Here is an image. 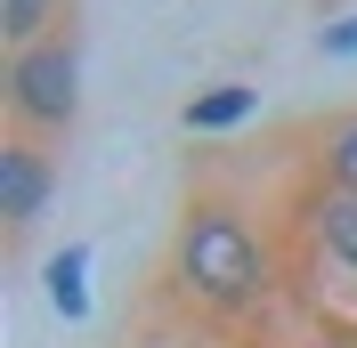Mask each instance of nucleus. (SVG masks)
<instances>
[{
    "label": "nucleus",
    "instance_id": "obj_4",
    "mask_svg": "<svg viewBox=\"0 0 357 348\" xmlns=\"http://www.w3.org/2000/svg\"><path fill=\"white\" fill-rule=\"evenodd\" d=\"M301 243H309L317 276H333V283L357 292V195L309 187V203H301Z\"/></svg>",
    "mask_w": 357,
    "mask_h": 348
},
{
    "label": "nucleus",
    "instance_id": "obj_5",
    "mask_svg": "<svg viewBox=\"0 0 357 348\" xmlns=\"http://www.w3.org/2000/svg\"><path fill=\"white\" fill-rule=\"evenodd\" d=\"M252 113H260V89H252V81H211V89H195V97L178 106V130L220 138V130H244Z\"/></svg>",
    "mask_w": 357,
    "mask_h": 348
},
{
    "label": "nucleus",
    "instance_id": "obj_9",
    "mask_svg": "<svg viewBox=\"0 0 357 348\" xmlns=\"http://www.w3.org/2000/svg\"><path fill=\"white\" fill-rule=\"evenodd\" d=\"M317 57H333V65H357V8L333 24H317Z\"/></svg>",
    "mask_w": 357,
    "mask_h": 348
},
{
    "label": "nucleus",
    "instance_id": "obj_2",
    "mask_svg": "<svg viewBox=\"0 0 357 348\" xmlns=\"http://www.w3.org/2000/svg\"><path fill=\"white\" fill-rule=\"evenodd\" d=\"M0 113H8V138H73L82 122V33H57L41 49H8L0 57Z\"/></svg>",
    "mask_w": 357,
    "mask_h": 348
},
{
    "label": "nucleus",
    "instance_id": "obj_3",
    "mask_svg": "<svg viewBox=\"0 0 357 348\" xmlns=\"http://www.w3.org/2000/svg\"><path fill=\"white\" fill-rule=\"evenodd\" d=\"M49 195H57V154L41 138H0V243L24 251L41 227Z\"/></svg>",
    "mask_w": 357,
    "mask_h": 348
},
{
    "label": "nucleus",
    "instance_id": "obj_7",
    "mask_svg": "<svg viewBox=\"0 0 357 348\" xmlns=\"http://www.w3.org/2000/svg\"><path fill=\"white\" fill-rule=\"evenodd\" d=\"M49 308L57 324H89V243H66L49 260Z\"/></svg>",
    "mask_w": 357,
    "mask_h": 348
},
{
    "label": "nucleus",
    "instance_id": "obj_1",
    "mask_svg": "<svg viewBox=\"0 0 357 348\" xmlns=\"http://www.w3.org/2000/svg\"><path fill=\"white\" fill-rule=\"evenodd\" d=\"M178 300H195L203 316H252L276 283V260H268L260 227L227 195H195L171 227V260H162Z\"/></svg>",
    "mask_w": 357,
    "mask_h": 348
},
{
    "label": "nucleus",
    "instance_id": "obj_8",
    "mask_svg": "<svg viewBox=\"0 0 357 348\" xmlns=\"http://www.w3.org/2000/svg\"><path fill=\"white\" fill-rule=\"evenodd\" d=\"M309 162H317V187L357 195V113H341V122H325V130H317Z\"/></svg>",
    "mask_w": 357,
    "mask_h": 348
},
{
    "label": "nucleus",
    "instance_id": "obj_6",
    "mask_svg": "<svg viewBox=\"0 0 357 348\" xmlns=\"http://www.w3.org/2000/svg\"><path fill=\"white\" fill-rule=\"evenodd\" d=\"M57 33H82V0H0V41L41 49Z\"/></svg>",
    "mask_w": 357,
    "mask_h": 348
}]
</instances>
